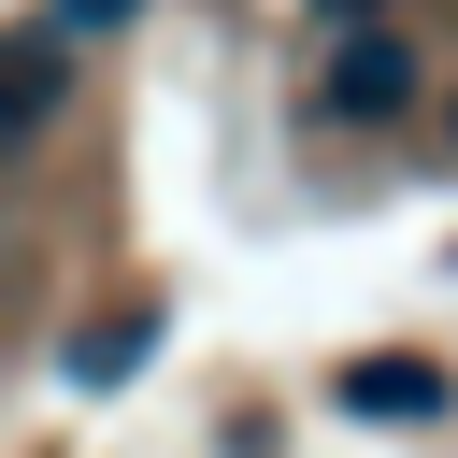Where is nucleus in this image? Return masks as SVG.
<instances>
[{"instance_id":"obj_4","label":"nucleus","mask_w":458,"mask_h":458,"mask_svg":"<svg viewBox=\"0 0 458 458\" xmlns=\"http://www.w3.org/2000/svg\"><path fill=\"white\" fill-rule=\"evenodd\" d=\"M143 344H157V315H100V329L72 344V386H114V372H129Z\"/></svg>"},{"instance_id":"obj_2","label":"nucleus","mask_w":458,"mask_h":458,"mask_svg":"<svg viewBox=\"0 0 458 458\" xmlns=\"http://www.w3.org/2000/svg\"><path fill=\"white\" fill-rule=\"evenodd\" d=\"M329 100H344V114H401V100H415V43H401V29H344Z\"/></svg>"},{"instance_id":"obj_5","label":"nucleus","mask_w":458,"mask_h":458,"mask_svg":"<svg viewBox=\"0 0 458 458\" xmlns=\"http://www.w3.org/2000/svg\"><path fill=\"white\" fill-rule=\"evenodd\" d=\"M129 14H143V0H57L43 29H57V43H100V29H129Z\"/></svg>"},{"instance_id":"obj_3","label":"nucleus","mask_w":458,"mask_h":458,"mask_svg":"<svg viewBox=\"0 0 458 458\" xmlns=\"http://www.w3.org/2000/svg\"><path fill=\"white\" fill-rule=\"evenodd\" d=\"M458 386H444V358H344V415H401V429H429Z\"/></svg>"},{"instance_id":"obj_1","label":"nucleus","mask_w":458,"mask_h":458,"mask_svg":"<svg viewBox=\"0 0 458 458\" xmlns=\"http://www.w3.org/2000/svg\"><path fill=\"white\" fill-rule=\"evenodd\" d=\"M57 100H72V43L57 29H0V172L57 129Z\"/></svg>"},{"instance_id":"obj_6","label":"nucleus","mask_w":458,"mask_h":458,"mask_svg":"<svg viewBox=\"0 0 458 458\" xmlns=\"http://www.w3.org/2000/svg\"><path fill=\"white\" fill-rule=\"evenodd\" d=\"M329 14H358V0H329Z\"/></svg>"}]
</instances>
